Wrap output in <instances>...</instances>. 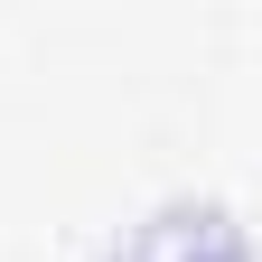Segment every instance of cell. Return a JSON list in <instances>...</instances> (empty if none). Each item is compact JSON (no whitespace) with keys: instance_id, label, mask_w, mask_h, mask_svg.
<instances>
[{"instance_id":"cell-1","label":"cell","mask_w":262,"mask_h":262,"mask_svg":"<svg viewBox=\"0 0 262 262\" xmlns=\"http://www.w3.org/2000/svg\"><path fill=\"white\" fill-rule=\"evenodd\" d=\"M196 262H244V253H234V234H225V215L206 225V244H196Z\"/></svg>"}]
</instances>
